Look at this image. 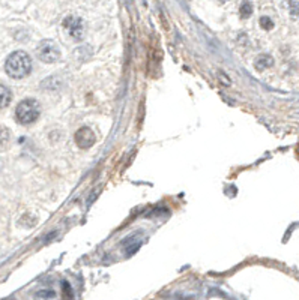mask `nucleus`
<instances>
[{
	"mask_svg": "<svg viewBox=\"0 0 299 300\" xmlns=\"http://www.w3.org/2000/svg\"><path fill=\"white\" fill-rule=\"evenodd\" d=\"M5 71L11 78L20 80L32 71V59L26 51H14L5 63Z\"/></svg>",
	"mask_w": 299,
	"mask_h": 300,
	"instance_id": "obj_1",
	"label": "nucleus"
},
{
	"mask_svg": "<svg viewBox=\"0 0 299 300\" xmlns=\"http://www.w3.org/2000/svg\"><path fill=\"white\" fill-rule=\"evenodd\" d=\"M39 114H41L39 104L35 101V99H30V98L21 101L15 110V117L23 125H30V123L36 122Z\"/></svg>",
	"mask_w": 299,
	"mask_h": 300,
	"instance_id": "obj_2",
	"label": "nucleus"
},
{
	"mask_svg": "<svg viewBox=\"0 0 299 300\" xmlns=\"http://www.w3.org/2000/svg\"><path fill=\"white\" fill-rule=\"evenodd\" d=\"M36 54L44 63H55L60 59V48L52 39H44L36 48Z\"/></svg>",
	"mask_w": 299,
	"mask_h": 300,
	"instance_id": "obj_3",
	"label": "nucleus"
},
{
	"mask_svg": "<svg viewBox=\"0 0 299 300\" xmlns=\"http://www.w3.org/2000/svg\"><path fill=\"white\" fill-rule=\"evenodd\" d=\"M63 27L66 29V32L74 41H80L84 35V24H83V20L78 17H74V15L66 17L63 20Z\"/></svg>",
	"mask_w": 299,
	"mask_h": 300,
	"instance_id": "obj_4",
	"label": "nucleus"
},
{
	"mask_svg": "<svg viewBox=\"0 0 299 300\" xmlns=\"http://www.w3.org/2000/svg\"><path fill=\"white\" fill-rule=\"evenodd\" d=\"M75 143L80 149H89L95 143V134L90 128H81L75 132Z\"/></svg>",
	"mask_w": 299,
	"mask_h": 300,
	"instance_id": "obj_5",
	"label": "nucleus"
},
{
	"mask_svg": "<svg viewBox=\"0 0 299 300\" xmlns=\"http://www.w3.org/2000/svg\"><path fill=\"white\" fill-rule=\"evenodd\" d=\"M11 99H12V93H11V90H9L6 86L0 84V110H2V108H6V107L11 104Z\"/></svg>",
	"mask_w": 299,
	"mask_h": 300,
	"instance_id": "obj_6",
	"label": "nucleus"
},
{
	"mask_svg": "<svg viewBox=\"0 0 299 300\" xmlns=\"http://www.w3.org/2000/svg\"><path fill=\"white\" fill-rule=\"evenodd\" d=\"M272 65H274V59L268 54H262L254 60V66L257 71H265V69L271 68Z\"/></svg>",
	"mask_w": 299,
	"mask_h": 300,
	"instance_id": "obj_7",
	"label": "nucleus"
},
{
	"mask_svg": "<svg viewBox=\"0 0 299 300\" xmlns=\"http://www.w3.org/2000/svg\"><path fill=\"white\" fill-rule=\"evenodd\" d=\"M253 11H254V8H253V3L251 2H248V0H243V2L240 3V8H239V15H240V18H250L251 15H253Z\"/></svg>",
	"mask_w": 299,
	"mask_h": 300,
	"instance_id": "obj_8",
	"label": "nucleus"
},
{
	"mask_svg": "<svg viewBox=\"0 0 299 300\" xmlns=\"http://www.w3.org/2000/svg\"><path fill=\"white\" fill-rule=\"evenodd\" d=\"M9 140H11V132L6 126L0 125V150H3L8 147L9 144Z\"/></svg>",
	"mask_w": 299,
	"mask_h": 300,
	"instance_id": "obj_9",
	"label": "nucleus"
},
{
	"mask_svg": "<svg viewBox=\"0 0 299 300\" xmlns=\"http://www.w3.org/2000/svg\"><path fill=\"white\" fill-rule=\"evenodd\" d=\"M287 6L293 17H299V0H287Z\"/></svg>",
	"mask_w": 299,
	"mask_h": 300,
	"instance_id": "obj_10",
	"label": "nucleus"
},
{
	"mask_svg": "<svg viewBox=\"0 0 299 300\" xmlns=\"http://www.w3.org/2000/svg\"><path fill=\"white\" fill-rule=\"evenodd\" d=\"M260 26L265 29V30H271L274 27V21L269 18V17H262L260 18Z\"/></svg>",
	"mask_w": 299,
	"mask_h": 300,
	"instance_id": "obj_11",
	"label": "nucleus"
},
{
	"mask_svg": "<svg viewBox=\"0 0 299 300\" xmlns=\"http://www.w3.org/2000/svg\"><path fill=\"white\" fill-rule=\"evenodd\" d=\"M36 296H38V297H44V299H52V297L55 296V293H53V291H50V290H45V291H39V293H36Z\"/></svg>",
	"mask_w": 299,
	"mask_h": 300,
	"instance_id": "obj_12",
	"label": "nucleus"
},
{
	"mask_svg": "<svg viewBox=\"0 0 299 300\" xmlns=\"http://www.w3.org/2000/svg\"><path fill=\"white\" fill-rule=\"evenodd\" d=\"M218 2H221V3H226V2H229V0H218Z\"/></svg>",
	"mask_w": 299,
	"mask_h": 300,
	"instance_id": "obj_13",
	"label": "nucleus"
},
{
	"mask_svg": "<svg viewBox=\"0 0 299 300\" xmlns=\"http://www.w3.org/2000/svg\"><path fill=\"white\" fill-rule=\"evenodd\" d=\"M298 153H299V149H298Z\"/></svg>",
	"mask_w": 299,
	"mask_h": 300,
	"instance_id": "obj_14",
	"label": "nucleus"
}]
</instances>
